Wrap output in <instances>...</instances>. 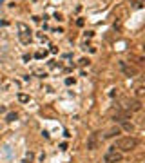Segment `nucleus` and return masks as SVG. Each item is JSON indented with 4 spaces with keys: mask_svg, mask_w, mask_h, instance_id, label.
<instances>
[{
    "mask_svg": "<svg viewBox=\"0 0 145 163\" xmlns=\"http://www.w3.org/2000/svg\"><path fill=\"white\" fill-rule=\"evenodd\" d=\"M122 152L120 150H116L114 147H111L107 152H105V156H103V161L105 163H118V161H122Z\"/></svg>",
    "mask_w": 145,
    "mask_h": 163,
    "instance_id": "7ed1b4c3",
    "label": "nucleus"
},
{
    "mask_svg": "<svg viewBox=\"0 0 145 163\" xmlns=\"http://www.w3.org/2000/svg\"><path fill=\"white\" fill-rule=\"evenodd\" d=\"M6 120H7V122H13V120H16V112H9Z\"/></svg>",
    "mask_w": 145,
    "mask_h": 163,
    "instance_id": "6e6552de",
    "label": "nucleus"
},
{
    "mask_svg": "<svg viewBox=\"0 0 145 163\" xmlns=\"http://www.w3.org/2000/svg\"><path fill=\"white\" fill-rule=\"evenodd\" d=\"M118 132H120V129L116 127V129H111V130H109V134H105V136H107V138H111V136H114V134H118Z\"/></svg>",
    "mask_w": 145,
    "mask_h": 163,
    "instance_id": "0eeeda50",
    "label": "nucleus"
},
{
    "mask_svg": "<svg viewBox=\"0 0 145 163\" xmlns=\"http://www.w3.org/2000/svg\"><path fill=\"white\" fill-rule=\"evenodd\" d=\"M87 147H89L91 150H95V149H96V134H91V140H89Z\"/></svg>",
    "mask_w": 145,
    "mask_h": 163,
    "instance_id": "39448f33",
    "label": "nucleus"
},
{
    "mask_svg": "<svg viewBox=\"0 0 145 163\" xmlns=\"http://www.w3.org/2000/svg\"><path fill=\"white\" fill-rule=\"evenodd\" d=\"M16 29H18V40H20V43L27 46V43L31 42V38H33L29 26H27V24H22V22H18V24H16Z\"/></svg>",
    "mask_w": 145,
    "mask_h": 163,
    "instance_id": "f03ea898",
    "label": "nucleus"
},
{
    "mask_svg": "<svg viewBox=\"0 0 145 163\" xmlns=\"http://www.w3.org/2000/svg\"><path fill=\"white\" fill-rule=\"evenodd\" d=\"M138 145V141H136V138H132V136H127V138H122V140H118L116 141V145H114V149H118L120 152H131L134 147Z\"/></svg>",
    "mask_w": 145,
    "mask_h": 163,
    "instance_id": "f257e3e1",
    "label": "nucleus"
},
{
    "mask_svg": "<svg viewBox=\"0 0 145 163\" xmlns=\"http://www.w3.org/2000/svg\"><path fill=\"white\" fill-rule=\"evenodd\" d=\"M116 122H120V123H122V127H123V129H125V130H129V132H131V130L134 129V127H132V123H129V122H127V120H125V118H118V120H116Z\"/></svg>",
    "mask_w": 145,
    "mask_h": 163,
    "instance_id": "20e7f679",
    "label": "nucleus"
},
{
    "mask_svg": "<svg viewBox=\"0 0 145 163\" xmlns=\"http://www.w3.org/2000/svg\"><path fill=\"white\" fill-rule=\"evenodd\" d=\"M138 96H143V87H138V93H136Z\"/></svg>",
    "mask_w": 145,
    "mask_h": 163,
    "instance_id": "9b49d317",
    "label": "nucleus"
},
{
    "mask_svg": "<svg viewBox=\"0 0 145 163\" xmlns=\"http://www.w3.org/2000/svg\"><path fill=\"white\" fill-rule=\"evenodd\" d=\"M31 159H33V154H31V152H29V154L26 156V159H24V163H31Z\"/></svg>",
    "mask_w": 145,
    "mask_h": 163,
    "instance_id": "1a4fd4ad",
    "label": "nucleus"
},
{
    "mask_svg": "<svg viewBox=\"0 0 145 163\" xmlns=\"http://www.w3.org/2000/svg\"><path fill=\"white\" fill-rule=\"evenodd\" d=\"M65 83H67V85H71V83H75V78H67V80H65Z\"/></svg>",
    "mask_w": 145,
    "mask_h": 163,
    "instance_id": "9d476101",
    "label": "nucleus"
},
{
    "mask_svg": "<svg viewBox=\"0 0 145 163\" xmlns=\"http://www.w3.org/2000/svg\"><path fill=\"white\" fill-rule=\"evenodd\" d=\"M18 100L22 102V103H26V102H29V96L27 94H18Z\"/></svg>",
    "mask_w": 145,
    "mask_h": 163,
    "instance_id": "423d86ee",
    "label": "nucleus"
}]
</instances>
